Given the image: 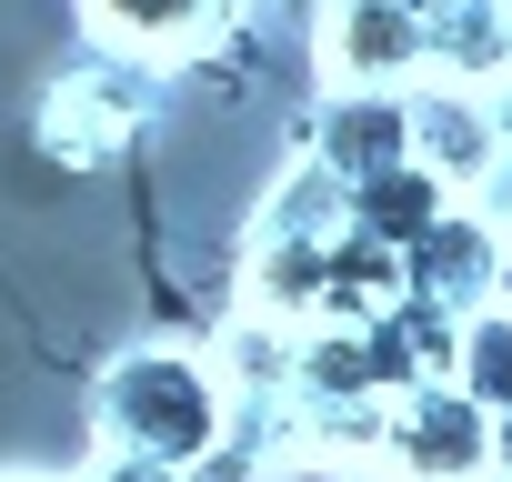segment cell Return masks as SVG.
Wrapping results in <instances>:
<instances>
[{"label":"cell","instance_id":"6da1fadb","mask_svg":"<svg viewBox=\"0 0 512 482\" xmlns=\"http://www.w3.org/2000/svg\"><path fill=\"white\" fill-rule=\"evenodd\" d=\"M101 442L111 452H141V462H171V472H201L221 442H231V392L201 352H121L101 372Z\"/></svg>","mask_w":512,"mask_h":482},{"label":"cell","instance_id":"7a4b0ae2","mask_svg":"<svg viewBox=\"0 0 512 482\" xmlns=\"http://www.w3.org/2000/svg\"><path fill=\"white\" fill-rule=\"evenodd\" d=\"M382 472L392 482H482L492 472V412L462 382L402 392L392 402V432H382Z\"/></svg>","mask_w":512,"mask_h":482},{"label":"cell","instance_id":"3957f363","mask_svg":"<svg viewBox=\"0 0 512 482\" xmlns=\"http://www.w3.org/2000/svg\"><path fill=\"white\" fill-rule=\"evenodd\" d=\"M322 61L342 91H382L432 61V21L412 0H342V11H322Z\"/></svg>","mask_w":512,"mask_h":482},{"label":"cell","instance_id":"277c9868","mask_svg":"<svg viewBox=\"0 0 512 482\" xmlns=\"http://www.w3.org/2000/svg\"><path fill=\"white\" fill-rule=\"evenodd\" d=\"M402 282L422 292V302H442V312H492L502 302V231L482 221V211H442L412 252H402Z\"/></svg>","mask_w":512,"mask_h":482},{"label":"cell","instance_id":"5b68a950","mask_svg":"<svg viewBox=\"0 0 512 482\" xmlns=\"http://www.w3.org/2000/svg\"><path fill=\"white\" fill-rule=\"evenodd\" d=\"M312 161H332L352 191L382 181V171H402V161H412V101H392V91H342V101H322Z\"/></svg>","mask_w":512,"mask_h":482},{"label":"cell","instance_id":"8992f818","mask_svg":"<svg viewBox=\"0 0 512 482\" xmlns=\"http://www.w3.org/2000/svg\"><path fill=\"white\" fill-rule=\"evenodd\" d=\"M502 151H512V141H502V121H492L472 91H422V101H412V161H422L442 191H482Z\"/></svg>","mask_w":512,"mask_h":482},{"label":"cell","instance_id":"52a82bcc","mask_svg":"<svg viewBox=\"0 0 512 482\" xmlns=\"http://www.w3.org/2000/svg\"><path fill=\"white\" fill-rule=\"evenodd\" d=\"M342 231H352V181L332 161H292V181L272 191L251 241H342Z\"/></svg>","mask_w":512,"mask_h":482},{"label":"cell","instance_id":"ba28073f","mask_svg":"<svg viewBox=\"0 0 512 482\" xmlns=\"http://www.w3.org/2000/svg\"><path fill=\"white\" fill-rule=\"evenodd\" d=\"M91 21L121 41V51H181V41H201L211 21H221V0H91Z\"/></svg>","mask_w":512,"mask_h":482},{"label":"cell","instance_id":"9c48e42d","mask_svg":"<svg viewBox=\"0 0 512 482\" xmlns=\"http://www.w3.org/2000/svg\"><path fill=\"white\" fill-rule=\"evenodd\" d=\"M111 71H81L61 101H51V141L71 151V161H91V151H111L131 121H141V91H101Z\"/></svg>","mask_w":512,"mask_h":482},{"label":"cell","instance_id":"30bf717a","mask_svg":"<svg viewBox=\"0 0 512 482\" xmlns=\"http://www.w3.org/2000/svg\"><path fill=\"white\" fill-rule=\"evenodd\" d=\"M452 382H462V392H472L492 422L512 412V312H502V302L462 322V362H452Z\"/></svg>","mask_w":512,"mask_h":482},{"label":"cell","instance_id":"8fae6325","mask_svg":"<svg viewBox=\"0 0 512 482\" xmlns=\"http://www.w3.org/2000/svg\"><path fill=\"white\" fill-rule=\"evenodd\" d=\"M91 482H191V472H171V462H141V452H101V462H91Z\"/></svg>","mask_w":512,"mask_h":482},{"label":"cell","instance_id":"7c38bea8","mask_svg":"<svg viewBox=\"0 0 512 482\" xmlns=\"http://www.w3.org/2000/svg\"><path fill=\"white\" fill-rule=\"evenodd\" d=\"M492 472H512V412L492 422Z\"/></svg>","mask_w":512,"mask_h":482},{"label":"cell","instance_id":"4fadbf2b","mask_svg":"<svg viewBox=\"0 0 512 482\" xmlns=\"http://www.w3.org/2000/svg\"><path fill=\"white\" fill-rule=\"evenodd\" d=\"M292 11H302V21H322V11H342V0H292Z\"/></svg>","mask_w":512,"mask_h":482},{"label":"cell","instance_id":"5bb4252c","mask_svg":"<svg viewBox=\"0 0 512 482\" xmlns=\"http://www.w3.org/2000/svg\"><path fill=\"white\" fill-rule=\"evenodd\" d=\"M502 312H512V241H502Z\"/></svg>","mask_w":512,"mask_h":482},{"label":"cell","instance_id":"9a60e30c","mask_svg":"<svg viewBox=\"0 0 512 482\" xmlns=\"http://www.w3.org/2000/svg\"><path fill=\"white\" fill-rule=\"evenodd\" d=\"M0 482H31V472H0Z\"/></svg>","mask_w":512,"mask_h":482},{"label":"cell","instance_id":"2e32d148","mask_svg":"<svg viewBox=\"0 0 512 482\" xmlns=\"http://www.w3.org/2000/svg\"><path fill=\"white\" fill-rule=\"evenodd\" d=\"M482 482H512V472H482Z\"/></svg>","mask_w":512,"mask_h":482}]
</instances>
